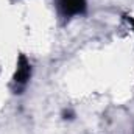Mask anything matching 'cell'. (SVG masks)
<instances>
[{
  "instance_id": "cell-1",
  "label": "cell",
  "mask_w": 134,
  "mask_h": 134,
  "mask_svg": "<svg viewBox=\"0 0 134 134\" xmlns=\"http://www.w3.org/2000/svg\"><path fill=\"white\" fill-rule=\"evenodd\" d=\"M59 5L66 16H75L84 11L86 0H59Z\"/></svg>"
},
{
  "instance_id": "cell-2",
  "label": "cell",
  "mask_w": 134,
  "mask_h": 134,
  "mask_svg": "<svg viewBox=\"0 0 134 134\" xmlns=\"http://www.w3.org/2000/svg\"><path fill=\"white\" fill-rule=\"evenodd\" d=\"M30 72H31V67L28 64V61L25 58H20V63H19V67H17V73H16L14 83L17 86H24L27 83V80L30 78Z\"/></svg>"
},
{
  "instance_id": "cell-3",
  "label": "cell",
  "mask_w": 134,
  "mask_h": 134,
  "mask_svg": "<svg viewBox=\"0 0 134 134\" xmlns=\"http://www.w3.org/2000/svg\"><path fill=\"white\" fill-rule=\"evenodd\" d=\"M128 20H131V24H133V27H134V19H128Z\"/></svg>"
}]
</instances>
